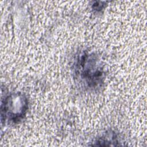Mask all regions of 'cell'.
Masks as SVG:
<instances>
[{
	"label": "cell",
	"instance_id": "6da1fadb",
	"mask_svg": "<svg viewBox=\"0 0 147 147\" xmlns=\"http://www.w3.org/2000/svg\"><path fill=\"white\" fill-rule=\"evenodd\" d=\"M74 74L78 82L89 91H97L103 85L105 71L99 57L95 53L81 52L74 63Z\"/></svg>",
	"mask_w": 147,
	"mask_h": 147
},
{
	"label": "cell",
	"instance_id": "7a4b0ae2",
	"mask_svg": "<svg viewBox=\"0 0 147 147\" xmlns=\"http://www.w3.org/2000/svg\"><path fill=\"white\" fill-rule=\"evenodd\" d=\"M27 96L20 92L6 95L1 102V118L2 122L17 123L25 117L28 110Z\"/></svg>",
	"mask_w": 147,
	"mask_h": 147
},
{
	"label": "cell",
	"instance_id": "3957f363",
	"mask_svg": "<svg viewBox=\"0 0 147 147\" xmlns=\"http://www.w3.org/2000/svg\"><path fill=\"white\" fill-rule=\"evenodd\" d=\"M121 139L114 130H109L103 133L94 141L92 146H118L121 145Z\"/></svg>",
	"mask_w": 147,
	"mask_h": 147
},
{
	"label": "cell",
	"instance_id": "277c9868",
	"mask_svg": "<svg viewBox=\"0 0 147 147\" xmlns=\"http://www.w3.org/2000/svg\"><path fill=\"white\" fill-rule=\"evenodd\" d=\"M106 2H95L92 5V9L96 11H100L106 7Z\"/></svg>",
	"mask_w": 147,
	"mask_h": 147
}]
</instances>
